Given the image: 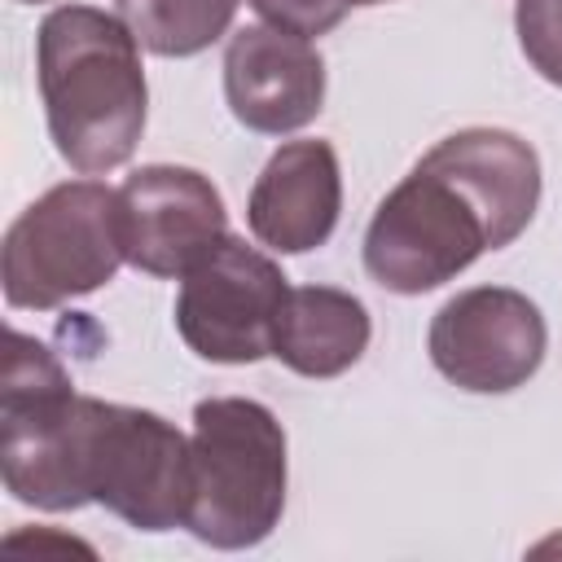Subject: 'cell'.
Segmentation results:
<instances>
[{
	"label": "cell",
	"mask_w": 562,
	"mask_h": 562,
	"mask_svg": "<svg viewBox=\"0 0 562 562\" xmlns=\"http://www.w3.org/2000/svg\"><path fill=\"white\" fill-rule=\"evenodd\" d=\"M224 97L241 127L290 136L325 105V61L312 40L255 22L237 26L224 48Z\"/></svg>",
	"instance_id": "obj_9"
},
{
	"label": "cell",
	"mask_w": 562,
	"mask_h": 562,
	"mask_svg": "<svg viewBox=\"0 0 562 562\" xmlns=\"http://www.w3.org/2000/svg\"><path fill=\"white\" fill-rule=\"evenodd\" d=\"M18 4H44V0H18Z\"/></svg>",
	"instance_id": "obj_16"
},
{
	"label": "cell",
	"mask_w": 562,
	"mask_h": 562,
	"mask_svg": "<svg viewBox=\"0 0 562 562\" xmlns=\"http://www.w3.org/2000/svg\"><path fill=\"white\" fill-rule=\"evenodd\" d=\"M241 0H119V18L140 48L158 57H193L228 35Z\"/></svg>",
	"instance_id": "obj_12"
},
{
	"label": "cell",
	"mask_w": 562,
	"mask_h": 562,
	"mask_svg": "<svg viewBox=\"0 0 562 562\" xmlns=\"http://www.w3.org/2000/svg\"><path fill=\"white\" fill-rule=\"evenodd\" d=\"M540 206V158L505 127H461L378 202L364 272L391 294H426L483 250L518 241Z\"/></svg>",
	"instance_id": "obj_2"
},
{
	"label": "cell",
	"mask_w": 562,
	"mask_h": 562,
	"mask_svg": "<svg viewBox=\"0 0 562 562\" xmlns=\"http://www.w3.org/2000/svg\"><path fill=\"white\" fill-rule=\"evenodd\" d=\"M342 211V171L329 140H285L250 184L246 224L277 255L325 246Z\"/></svg>",
	"instance_id": "obj_10"
},
{
	"label": "cell",
	"mask_w": 562,
	"mask_h": 562,
	"mask_svg": "<svg viewBox=\"0 0 562 562\" xmlns=\"http://www.w3.org/2000/svg\"><path fill=\"white\" fill-rule=\"evenodd\" d=\"M123 206V255L136 272L184 277L220 237H228V211L220 189L176 162L136 167L119 184Z\"/></svg>",
	"instance_id": "obj_8"
},
{
	"label": "cell",
	"mask_w": 562,
	"mask_h": 562,
	"mask_svg": "<svg viewBox=\"0 0 562 562\" xmlns=\"http://www.w3.org/2000/svg\"><path fill=\"white\" fill-rule=\"evenodd\" d=\"M123 255L119 189L101 180H61L40 193L4 233V303L53 312L114 281Z\"/></svg>",
	"instance_id": "obj_5"
},
{
	"label": "cell",
	"mask_w": 562,
	"mask_h": 562,
	"mask_svg": "<svg viewBox=\"0 0 562 562\" xmlns=\"http://www.w3.org/2000/svg\"><path fill=\"white\" fill-rule=\"evenodd\" d=\"M347 4H360L364 9V4H386V0H347Z\"/></svg>",
	"instance_id": "obj_15"
},
{
	"label": "cell",
	"mask_w": 562,
	"mask_h": 562,
	"mask_svg": "<svg viewBox=\"0 0 562 562\" xmlns=\"http://www.w3.org/2000/svg\"><path fill=\"white\" fill-rule=\"evenodd\" d=\"M549 329L540 307L509 285H474L452 294L426 334L430 364L461 391L505 395L544 364Z\"/></svg>",
	"instance_id": "obj_7"
},
{
	"label": "cell",
	"mask_w": 562,
	"mask_h": 562,
	"mask_svg": "<svg viewBox=\"0 0 562 562\" xmlns=\"http://www.w3.org/2000/svg\"><path fill=\"white\" fill-rule=\"evenodd\" d=\"M285 299L290 277L272 255L246 246V237H220L180 277L176 329L211 364H255L272 356Z\"/></svg>",
	"instance_id": "obj_6"
},
{
	"label": "cell",
	"mask_w": 562,
	"mask_h": 562,
	"mask_svg": "<svg viewBox=\"0 0 562 562\" xmlns=\"http://www.w3.org/2000/svg\"><path fill=\"white\" fill-rule=\"evenodd\" d=\"M0 474L22 505H105L136 531L184 527L193 501L189 439L162 413L79 395L22 329H9L0 378Z\"/></svg>",
	"instance_id": "obj_1"
},
{
	"label": "cell",
	"mask_w": 562,
	"mask_h": 562,
	"mask_svg": "<svg viewBox=\"0 0 562 562\" xmlns=\"http://www.w3.org/2000/svg\"><path fill=\"white\" fill-rule=\"evenodd\" d=\"M193 501L184 527L211 549H255L285 509V430L246 395H211L193 408Z\"/></svg>",
	"instance_id": "obj_4"
},
{
	"label": "cell",
	"mask_w": 562,
	"mask_h": 562,
	"mask_svg": "<svg viewBox=\"0 0 562 562\" xmlns=\"http://www.w3.org/2000/svg\"><path fill=\"white\" fill-rule=\"evenodd\" d=\"M35 79L57 154L79 176H101L136 154L145 132L140 40L119 13L61 4L35 31Z\"/></svg>",
	"instance_id": "obj_3"
},
{
	"label": "cell",
	"mask_w": 562,
	"mask_h": 562,
	"mask_svg": "<svg viewBox=\"0 0 562 562\" xmlns=\"http://www.w3.org/2000/svg\"><path fill=\"white\" fill-rule=\"evenodd\" d=\"M268 26H281V31H294L303 40L312 35H325L334 31L342 18H347V0H246Z\"/></svg>",
	"instance_id": "obj_14"
},
{
	"label": "cell",
	"mask_w": 562,
	"mask_h": 562,
	"mask_svg": "<svg viewBox=\"0 0 562 562\" xmlns=\"http://www.w3.org/2000/svg\"><path fill=\"white\" fill-rule=\"evenodd\" d=\"M369 307L338 285H299L285 299L272 356L299 378H338L369 347Z\"/></svg>",
	"instance_id": "obj_11"
},
{
	"label": "cell",
	"mask_w": 562,
	"mask_h": 562,
	"mask_svg": "<svg viewBox=\"0 0 562 562\" xmlns=\"http://www.w3.org/2000/svg\"><path fill=\"white\" fill-rule=\"evenodd\" d=\"M514 26L531 70L562 88V0H518Z\"/></svg>",
	"instance_id": "obj_13"
}]
</instances>
